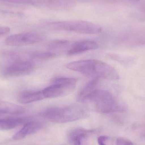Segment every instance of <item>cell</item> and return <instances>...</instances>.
Wrapping results in <instances>:
<instances>
[{"instance_id":"cell-1","label":"cell","mask_w":145,"mask_h":145,"mask_svg":"<svg viewBox=\"0 0 145 145\" xmlns=\"http://www.w3.org/2000/svg\"><path fill=\"white\" fill-rule=\"evenodd\" d=\"M66 68L93 79L118 80L119 75L113 67L97 59H85L67 64Z\"/></svg>"},{"instance_id":"cell-2","label":"cell","mask_w":145,"mask_h":145,"mask_svg":"<svg viewBox=\"0 0 145 145\" xmlns=\"http://www.w3.org/2000/svg\"><path fill=\"white\" fill-rule=\"evenodd\" d=\"M84 103H92L99 113L125 112L127 105L118 100L111 93L103 89H96L86 98Z\"/></svg>"},{"instance_id":"cell-3","label":"cell","mask_w":145,"mask_h":145,"mask_svg":"<svg viewBox=\"0 0 145 145\" xmlns=\"http://www.w3.org/2000/svg\"><path fill=\"white\" fill-rule=\"evenodd\" d=\"M87 115L86 109L78 105L48 108L42 112L41 116L48 120L58 123L74 121Z\"/></svg>"},{"instance_id":"cell-4","label":"cell","mask_w":145,"mask_h":145,"mask_svg":"<svg viewBox=\"0 0 145 145\" xmlns=\"http://www.w3.org/2000/svg\"><path fill=\"white\" fill-rule=\"evenodd\" d=\"M48 26L54 29L88 35L99 34L102 31L99 25L84 20L57 21L49 23Z\"/></svg>"},{"instance_id":"cell-5","label":"cell","mask_w":145,"mask_h":145,"mask_svg":"<svg viewBox=\"0 0 145 145\" xmlns=\"http://www.w3.org/2000/svg\"><path fill=\"white\" fill-rule=\"evenodd\" d=\"M52 84L42 90L45 99L64 96L76 88L77 79L73 78L58 77L54 78Z\"/></svg>"},{"instance_id":"cell-6","label":"cell","mask_w":145,"mask_h":145,"mask_svg":"<svg viewBox=\"0 0 145 145\" xmlns=\"http://www.w3.org/2000/svg\"><path fill=\"white\" fill-rule=\"evenodd\" d=\"M3 69V75L12 77L29 74L34 70L35 65L32 61L24 59L11 60Z\"/></svg>"},{"instance_id":"cell-7","label":"cell","mask_w":145,"mask_h":145,"mask_svg":"<svg viewBox=\"0 0 145 145\" xmlns=\"http://www.w3.org/2000/svg\"><path fill=\"white\" fill-rule=\"evenodd\" d=\"M45 36L40 33L29 32L10 36L5 40V43L11 46L31 45L43 40Z\"/></svg>"},{"instance_id":"cell-8","label":"cell","mask_w":145,"mask_h":145,"mask_svg":"<svg viewBox=\"0 0 145 145\" xmlns=\"http://www.w3.org/2000/svg\"><path fill=\"white\" fill-rule=\"evenodd\" d=\"M97 42L90 40H84L74 43L68 51V55H77L90 50H95L99 48Z\"/></svg>"},{"instance_id":"cell-9","label":"cell","mask_w":145,"mask_h":145,"mask_svg":"<svg viewBox=\"0 0 145 145\" xmlns=\"http://www.w3.org/2000/svg\"><path fill=\"white\" fill-rule=\"evenodd\" d=\"M95 132L94 130L85 129L75 128L70 131L68 139L71 145H81L82 141L84 139Z\"/></svg>"},{"instance_id":"cell-10","label":"cell","mask_w":145,"mask_h":145,"mask_svg":"<svg viewBox=\"0 0 145 145\" xmlns=\"http://www.w3.org/2000/svg\"><path fill=\"white\" fill-rule=\"evenodd\" d=\"M40 123L36 121H30L25 124L22 129L14 135V140H20L28 135L37 133L40 129Z\"/></svg>"},{"instance_id":"cell-11","label":"cell","mask_w":145,"mask_h":145,"mask_svg":"<svg viewBox=\"0 0 145 145\" xmlns=\"http://www.w3.org/2000/svg\"><path fill=\"white\" fill-rule=\"evenodd\" d=\"M44 99L42 90L24 91L20 93L18 96L19 102L23 104H29Z\"/></svg>"},{"instance_id":"cell-12","label":"cell","mask_w":145,"mask_h":145,"mask_svg":"<svg viewBox=\"0 0 145 145\" xmlns=\"http://www.w3.org/2000/svg\"><path fill=\"white\" fill-rule=\"evenodd\" d=\"M31 121L25 118H9L0 119V130H8L15 128Z\"/></svg>"},{"instance_id":"cell-13","label":"cell","mask_w":145,"mask_h":145,"mask_svg":"<svg viewBox=\"0 0 145 145\" xmlns=\"http://www.w3.org/2000/svg\"><path fill=\"white\" fill-rule=\"evenodd\" d=\"M24 109L20 106L0 100V115H16L23 113Z\"/></svg>"},{"instance_id":"cell-14","label":"cell","mask_w":145,"mask_h":145,"mask_svg":"<svg viewBox=\"0 0 145 145\" xmlns=\"http://www.w3.org/2000/svg\"><path fill=\"white\" fill-rule=\"evenodd\" d=\"M99 81V79H93L82 88L77 96V100L79 102L84 103L86 98L96 90Z\"/></svg>"},{"instance_id":"cell-15","label":"cell","mask_w":145,"mask_h":145,"mask_svg":"<svg viewBox=\"0 0 145 145\" xmlns=\"http://www.w3.org/2000/svg\"><path fill=\"white\" fill-rule=\"evenodd\" d=\"M29 60H42L53 58L56 56V54L51 52L35 51L30 52L27 54Z\"/></svg>"},{"instance_id":"cell-16","label":"cell","mask_w":145,"mask_h":145,"mask_svg":"<svg viewBox=\"0 0 145 145\" xmlns=\"http://www.w3.org/2000/svg\"><path fill=\"white\" fill-rule=\"evenodd\" d=\"M69 45V42L66 40H55L51 41L47 45L48 49L51 52L65 49Z\"/></svg>"},{"instance_id":"cell-17","label":"cell","mask_w":145,"mask_h":145,"mask_svg":"<svg viewBox=\"0 0 145 145\" xmlns=\"http://www.w3.org/2000/svg\"><path fill=\"white\" fill-rule=\"evenodd\" d=\"M116 145H134L133 142L127 139L119 138L117 139Z\"/></svg>"},{"instance_id":"cell-18","label":"cell","mask_w":145,"mask_h":145,"mask_svg":"<svg viewBox=\"0 0 145 145\" xmlns=\"http://www.w3.org/2000/svg\"><path fill=\"white\" fill-rule=\"evenodd\" d=\"M109 138L107 136H101L98 138V142L99 145H106L105 142L108 140Z\"/></svg>"},{"instance_id":"cell-19","label":"cell","mask_w":145,"mask_h":145,"mask_svg":"<svg viewBox=\"0 0 145 145\" xmlns=\"http://www.w3.org/2000/svg\"><path fill=\"white\" fill-rule=\"evenodd\" d=\"M10 28L7 27H0V36L7 34L10 31Z\"/></svg>"},{"instance_id":"cell-20","label":"cell","mask_w":145,"mask_h":145,"mask_svg":"<svg viewBox=\"0 0 145 145\" xmlns=\"http://www.w3.org/2000/svg\"><path fill=\"white\" fill-rule=\"evenodd\" d=\"M127 1H131L137 2L139 0H127Z\"/></svg>"}]
</instances>
